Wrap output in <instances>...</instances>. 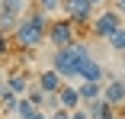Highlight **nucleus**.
<instances>
[{
  "label": "nucleus",
  "instance_id": "25",
  "mask_svg": "<svg viewBox=\"0 0 125 119\" xmlns=\"http://www.w3.org/2000/svg\"><path fill=\"white\" fill-rule=\"evenodd\" d=\"M90 3H93V7H103V3H106V0H90Z\"/></svg>",
  "mask_w": 125,
  "mask_h": 119
},
{
  "label": "nucleus",
  "instance_id": "9",
  "mask_svg": "<svg viewBox=\"0 0 125 119\" xmlns=\"http://www.w3.org/2000/svg\"><path fill=\"white\" fill-rule=\"evenodd\" d=\"M58 103H61L64 109H77V106H83V103H80V90L71 87V84L64 81V84L58 87Z\"/></svg>",
  "mask_w": 125,
  "mask_h": 119
},
{
  "label": "nucleus",
  "instance_id": "5",
  "mask_svg": "<svg viewBox=\"0 0 125 119\" xmlns=\"http://www.w3.org/2000/svg\"><path fill=\"white\" fill-rule=\"evenodd\" d=\"M122 26V13L119 10H99V13H93V19H90V36L93 39H106L112 29H119Z\"/></svg>",
  "mask_w": 125,
  "mask_h": 119
},
{
  "label": "nucleus",
  "instance_id": "13",
  "mask_svg": "<svg viewBox=\"0 0 125 119\" xmlns=\"http://www.w3.org/2000/svg\"><path fill=\"white\" fill-rule=\"evenodd\" d=\"M106 42H109V48H112V52H119V55H122V52H125V26L112 29V32L106 36Z\"/></svg>",
  "mask_w": 125,
  "mask_h": 119
},
{
  "label": "nucleus",
  "instance_id": "19",
  "mask_svg": "<svg viewBox=\"0 0 125 119\" xmlns=\"http://www.w3.org/2000/svg\"><path fill=\"white\" fill-rule=\"evenodd\" d=\"M61 103H58V93H45V106L42 109H48V113H52V109H58Z\"/></svg>",
  "mask_w": 125,
  "mask_h": 119
},
{
  "label": "nucleus",
  "instance_id": "4",
  "mask_svg": "<svg viewBox=\"0 0 125 119\" xmlns=\"http://www.w3.org/2000/svg\"><path fill=\"white\" fill-rule=\"evenodd\" d=\"M74 26H90V19H93V13H96V7L90 3V0H61V7H58Z\"/></svg>",
  "mask_w": 125,
  "mask_h": 119
},
{
  "label": "nucleus",
  "instance_id": "11",
  "mask_svg": "<svg viewBox=\"0 0 125 119\" xmlns=\"http://www.w3.org/2000/svg\"><path fill=\"white\" fill-rule=\"evenodd\" d=\"M77 90H80V103H93L103 97V81H80Z\"/></svg>",
  "mask_w": 125,
  "mask_h": 119
},
{
  "label": "nucleus",
  "instance_id": "6",
  "mask_svg": "<svg viewBox=\"0 0 125 119\" xmlns=\"http://www.w3.org/2000/svg\"><path fill=\"white\" fill-rule=\"evenodd\" d=\"M103 100L109 103V106H125V81L122 77H112V81H106L103 84Z\"/></svg>",
  "mask_w": 125,
  "mask_h": 119
},
{
  "label": "nucleus",
  "instance_id": "12",
  "mask_svg": "<svg viewBox=\"0 0 125 119\" xmlns=\"http://www.w3.org/2000/svg\"><path fill=\"white\" fill-rule=\"evenodd\" d=\"M83 106H87L90 119H115V106H109L103 97H99V100H93V103H83Z\"/></svg>",
  "mask_w": 125,
  "mask_h": 119
},
{
  "label": "nucleus",
  "instance_id": "1",
  "mask_svg": "<svg viewBox=\"0 0 125 119\" xmlns=\"http://www.w3.org/2000/svg\"><path fill=\"white\" fill-rule=\"evenodd\" d=\"M48 13L32 7L26 10L19 19H16V26L10 29V42L16 45V48H39V45L45 42V32H48Z\"/></svg>",
  "mask_w": 125,
  "mask_h": 119
},
{
  "label": "nucleus",
  "instance_id": "16",
  "mask_svg": "<svg viewBox=\"0 0 125 119\" xmlns=\"http://www.w3.org/2000/svg\"><path fill=\"white\" fill-rule=\"evenodd\" d=\"M26 100H29L32 106H39V109H42V106H45V90H42L39 84H35V87L29 84V90H26Z\"/></svg>",
  "mask_w": 125,
  "mask_h": 119
},
{
  "label": "nucleus",
  "instance_id": "7",
  "mask_svg": "<svg viewBox=\"0 0 125 119\" xmlns=\"http://www.w3.org/2000/svg\"><path fill=\"white\" fill-rule=\"evenodd\" d=\"M103 74H106V71H103V64H99V61L90 55V58H83V61H80L77 81H103Z\"/></svg>",
  "mask_w": 125,
  "mask_h": 119
},
{
  "label": "nucleus",
  "instance_id": "14",
  "mask_svg": "<svg viewBox=\"0 0 125 119\" xmlns=\"http://www.w3.org/2000/svg\"><path fill=\"white\" fill-rule=\"evenodd\" d=\"M16 100H19V97H13V93L0 97V116H3V119H13V116H16Z\"/></svg>",
  "mask_w": 125,
  "mask_h": 119
},
{
  "label": "nucleus",
  "instance_id": "27",
  "mask_svg": "<svg viewBox=\"0 0 125 119\" xmlns=\"http://www.w3.org/2000/svg\"><path fill=\"white\" fill-rule=\"evenodd\" d=\"M0 119H3V116H0Z\"/></svg>",
  "mask_w": 125,
  "mask_h": 119
},
{
  "label": "nucleus",
  "instance_id": "10",
  "mask_svg": "<svg viewBox=\"0 0 125 119\" xmlns=\"http://www.w3.org/2000/svg\"><path fill=\"white\" fill-rule=\"evenodd\" d=\"M35 84H39L45 93H58V87H61L64 81H61V74H58L55 68H45L42 74H39V81H35Z\"/></svg>",
  "mask_w": 125,
  "mask_h": 119
},
{
  "label": "nucleus",
  "instance_id": "2",
  "mask_svg": "<svg viewBox=\"0 0 125 119\" xmlns=\"http://www.w3.org/2000/svg\"><path fill=\"white\" fill-rule=\"evenodd\" d=\"M90 58V45L87 42H71L64 48H55L52 55V68L61 74V81H77V71H80V61Z\"/></svg>",
  "mask_w": 125,
  "mask_h": 119
},
{
  "label": "nucleus",
  "instance_id": "24",
  "mask_svg": "<svg viewBox=\"0 0 125 119\" xmlns=\"http://www.w3.org/2000/svg\"><path fill=\"white\" fill-rule=\"evenodd\" d=\"M10 93V87H7V81H0V97H7Z\"/></svg>",
  "mask_w": 125,
  "mask_h": 119
},
{
  "label": "nucleus",
  "instance_id": "23",
  "mask_svg": "<svg viewBox=\"0 0 125 119\" xmlns=\"http://www.w3.org/2000/svg\"><path fill=\"white\" fill-rule=\"evenodd\" d=\"M112 10H119V13H125V0H112Z\"/></svg>",
  "mask_w": 125,
  "mask_h": 119
},
{
  "label": "nucleus",
  "instance_id": "8",
  "mask_svg": "<svg viewBox=\"0 0 125 119\" xmlns=\"http://www.w3.org/2000/svg\"><path fill=\"white\" fill-rule=\"evenodd\" d=\"M7 87H10V93H13V97H26V90H29V74H26V71H10V74H7Z\"/></svg>",
  "mask_w": 125,
  "mask_h": 119
},
{
  "label": "nucleus",
  "instance_id": "21",
  "mask_svg": "<svg viewBox=\"0 0 125 119\" xmlns=\"http://www.w3.org/2000/svg\"><path fill=\"white\" fill-rule=\"evenodd\" d=\"M71 119H90L87 106H77V109H71Z\"/></svg>",
  "mask_w": 125,
  "mask_h": 119
},
{
  "label": "nucleus",
  "instance_id": "26",
  "mask_svg": "<svg viewBox=\"0 0 125 119\" xmlns=\"http://www.w3.org/2000/svg\"><path fill=\"white\" fill-rule=\"evenodd\" d=\"M122 68H125V52H122Z\"/></svg>",
  "mask_w": 125,
  "mask_h": 119
},
{
  "label": "nucleus",
  "instance_id": "18",
  "mask_svg": "<svg viewBox=\"0 0 125 119\" xmlns=\"http://www.w3.org/2000/svg\"><path fill=\"white\" fill-rule=\"evenodd\" d=\"M10 48H13L10 32H3V29H0V58H7V55H10Z\"/></svg>",
  "mask_w": 125,
  "mask_h": 119
},
{
  "label": "nucleus",
  "instance_id": "3",
  "mask_svg": "<svg viewBox=\"0 0 125 119\" xmlns=\"http://www.w3.org/2000/svg\"><path fill=\"white\" fill-rule=\"evenodd\" d=\"M45 39L55 45V48H64V45H71V42H77V26L67 19V16H61V19H52L48 23V32H45Z\"/></svg>",
  "mask_w": 125,
  "mask_h": 119
},
{
  "label": "nucleus",
  "instance_id": "22",
  "mask_svg": "<svg viewBox=\"0 0 125 119\" xmlns=\"http://www.w3.org/2000/svg\"><path fill=\"white\" fill-rule=\"evenodd\" d=\"M29 119H48V109H35V113H32Z\"/></svg>",
  "mask_w": 125,
  "mask_h": 119
},
{
  "label": "nucleus",
  "instance_id": "20",
  "mask_svg": "<svg viewBox=\"0 0 125 119\" xmlns=\"http://www.w3.org/2000/svg\"><path fill=\"white\" fill-rule=\"evenodd\" d=\"M48 119H71V109L58 106V109H52V113H48Z\"/></svg>",
  "mask_w": 125,
  "mask_h": 119
},
{
  "label": "nucleus",
  "instance_id": "15",
  "mask_svg": "<svg viewBox=\"0 0 125 119\" xmlns=\"http://www.w3.org/2000/svg\"><path fill=\"white\" fill-rule=\"evenodd\" d=\"M35 109H39V106H32L26 97H19V100H16V116H13V119H29Z\"/></svg>",
  "mask_w": 125,
  "mask_h": 119
},
{
  "label": "nucleus",
  "instance_id": "17",
  "mask_svg": "<svg viewBox=\"0 0 125 119\" xmlns=\"http://www.w3.org/2000/svg\"><path fill=\"white\" fill-rule=\"evenodd\" d=\"M35 7H39V10H45L48 16H52V13L61 7V0H35Z\"/></svg>",
  "mask_w": 125,
  "mask_h": 119
}]
</instances>
